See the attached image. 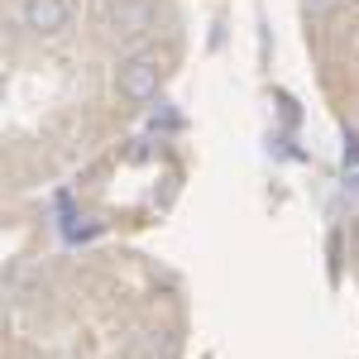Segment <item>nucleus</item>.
<instances>
[{
  "instance_id": "obj_1",
  "label": "nucleus",
  "mask_w": 359,
  "mask_h": 359,
  "mask_svg": "<svg viewBox=\"0 0 359 359\" xmlns=\"http://www.w3.org/2000/svg\"><path fill=\"white\" fill-rule=\"evenodd\" d=\"M158 82H163V57L158 53H130L115 67V91H120L125 101H149V96H158Z\"/></svg>"
},
{
  "instance_id": "obj_2",
  "label": "nucleus",
  "mask_w": 359,
  "mask_h": 359,
  "mask_svg": "<svg viewBox=\"0 0 359 359\" xmlns=\"http://www.w3.org/2000/svg\"><path fill=\"white\" fill-rule=\"evenodd\" d=\"M20 20L34 34H62V29L72 25V0H25Z\"/></svg>"
},
{
  "instance_id": "obj_3",
  "label": "nucleus",
  "mask_w": 359,
  "mask_h": 359,
  "mask_svg": "<svg viewBox=\"0 0 359 359\" xmlns=\"http://www.w3.org/2000/svg\"><path fill=\"white\" fill-rule=\"evenodd\" d=\"M111 29L115 39H144L154 29V0H115Z\"/></svg>"
},
{
  "instance_id": "obj_4",
  "label": "nucleus",
  "mask_w": 359,
  "mask_h": 359,
  "mask_svg": "<svg viewBox=\"0 0 359 359\" xmlns=\"http://www.w3.org/2000/svg\"><path fill=\"white\" fill-rule=\"evenodd\" d=\"M130 359H168V340H158L154 331H144L135 345H130Z\"/></svg>"
},
{
  "instance_id": "obj_5",
  "label": "nucleus",
  "mask_w": 359,
  "mask_h": 359,
  "mask_svg": "<svg viewBox=\"0 0 359 359\" xmlns=\"http://www.w3.org/2000/svg\"><path fill=\"white\" fill-rule=\"evenodd\" d=\"M331 5H335V0H306V15H311V20H321Z\"/></svg>"
}]
</instances>
